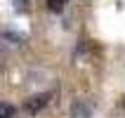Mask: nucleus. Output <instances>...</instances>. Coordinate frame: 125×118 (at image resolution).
Segmentation results:
<instances>
[{"label": "nucleus", "instance_id": "obj_1", "mask_svg": "<svg viewBox=\"0 0 125 118\" xmlns=\"http://www.w3.org/2000/svg\"><path fill=\"white\" fill-rule=\"evenodd\" d=\"M71 118H92V104L87 99H76L71 104Z\"/></svg>", "mask_w": 125, "mask_h": 118}, {"label": "nucleus", "instance_id": "obj_2", "mask_svg": "<svg viewBox=\"0 0 125 118\" xmlns=\"http://www.w3.org/2000/svg\"><path fill=\"white\" fill-rule=\"evenodd\" d=\"M50 99H52V95L50 92H45V95H35V97H31L26 102V109L31 113H35V111H40V109H45V106L50 104Z\"/></svg>", "mask_w": 125, "mask_h": 118}, {"label": "nucleus", "instance_id": "obj_3", "mask_svg": "<svg viewBox=\"0 0 125 118\" xmlns=\"http://www.w3.org/2000/svg\"><path fill=\"white\" fill-rule=\"evenodd\" d=\"M12 116H14V106L0 102V118H12Z\"/></svg>", "mask_w": 125, "mask_h": 118}, {"label": "nucleus", "instance_id": "obj_4", "mask_svg": "<svg viewBox=\"0 0 125 118\" xmlns=\"http://www.w3.org/2000/svg\"><path fill=\"white\" fill-rule=\"evenodd\" d=\"M64 5H66V0H47V7L50 12H62Z\"/></svg>", "mask_w": 125, "mask_h": 118}, {"label": "nucleus", "instance_id": "obj_5", "mask_svg": "<svg viewBox=\"0 0 125 118\" xmlns=\"http://www.w3.org/2000/svg\"><path fill=\"white\" fill-rule=\"evenodd\" d=\"M17 2H19V5H26V2H28V0H17Z\"/></svg>", "mask_w": 125, "mask_h": 118}]
</instances>
